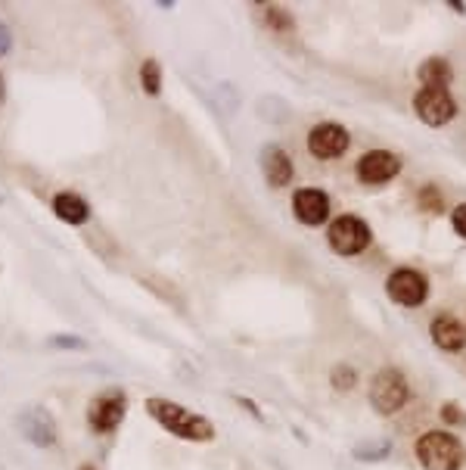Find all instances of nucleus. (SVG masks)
I'll list each match as a JSON object with an SVG mask.
<instances>
[{"label": "nucleus", "instance_id": "5", "mask_svg": "<svg viewBox=\"0 0 466 470\" xmlns=\"http://www.w3.org/2000/svg\"><path fill=\"white\" fill-rule=\"evenodd\" d=\"M386 293L398 306L414 308V306H423V299L429 296V280L423 277L420 271H414V268H398V271H392V275H388Z\"/></svg>", "mask_w": 466, "mask_h": 470}, {"label": "nucleus", "instance_id": "4", "mask_svg": "<svg viewBox=\"0 0 466 470\" xmlns=\"http://www.w3.org/2000/svg\"><path fill=\"white\" fill-rule=\"evenodd\" d=\"M327 240L339 256H358L370 247V228L358 219V215H339V219L330 224Z\"/></svg>", "mask_w": 466, "mask_h": 470}, {"label": "nucleus", "instance_id": "11", "mask_svg": "<svg viewBox=\"0 0 466 470\" xmlns=\"http://www.w3.org/2000/svg\"><path fill=\"white\" fill-rule=\"evenodd\" d=\"M433 343L444 352H461L466 346V327L461 324L457 318H451V315H439V318H433Z\"/></svg>", "mask_w": 466, "mask_h": 470}, {"label": "nucleus", "instance_id": "12", "mask_svg": "<svg viewBox=\"0 0 466 470\" xmlns=\"http://www.w3.org/2000/svg\"><path fill=\"white\" fill-rule=\"evenodd\" d=\"M53 212H56V219H62L66 224H84L90 219L88 202H84L78 193H69V191L53 196Z\"/></svg>", "mask_w": 466, "mask_h": 470}, {"label": "nucleus", "instance_id": "6", "mask_svg": "<svg viewBox=\"0 0 466 470\" xmlns=\"http://www.w3.org/2000/svg\"><path fill=\"white\" fill-rule=\"evenodd\" d=\"M414 109L416 116L423 118L426 125H433V128H439V125H448L451 118H454V100H451L448 88H423L420 94L414 97Z\"/></svg>", "mask_w": 466, "mask_h": 470}, {"label": "nucleus", "instance_id": "8", "mask_svg": "<svg viewBox=\"0 0 466 470\" xmlns=\"http://www.w3.org/2000/svg\"><path fill=\"white\" fill-rule=\"evenodd\" d=\"M351 137L349 131L342 128V125H333V122H323V125H314V128L308 131V150L311 156L317 159H339L345 150H349Z\"/></svg>", "mask_w": 466, "mask_h": 470}, {"label": "nucleus", "instance_id": "15", "mask_svg": "<svg viewBox=\"0 0 466 470\" xmlns=\"http://www.w3.org/2000/svg\"><path fill=\"white\" fill-rule=\"evenodd\" d=\"M140 84H144V90L150 97H155L162 90V69L155 60H146L144 66H140Z\"/></svg>", "mask_w": 466, "mask_h": 470}, {"label": "nucleus", "instance_id": "21", "mask_svg": "<svg viewBox=\"0 0 466 470\" xmlns=\"http://www.w3.org/2000/svg\"><path fill=\"white\" fill-rule=\"evenodd\" d=\"M13 47V32L6 25H0V56H6Z\"/></svg>", "mask_w": 466, "mask_h": 470}, {"label": "nucleus", "instance_id": "23", "mask_svg": "<svg viewBox=\"0 0 466 470\" xmlns=\"http://www.w3.org/2000/svg\"><path fill=\"white\" fill-rule=\"evenodd\" d=\"M4 94H6V88H4V75H0V103H4Z\"/></svg>", "mask_w": 466, "mask_h": 470}, {"label": "nucleus", "instance_id": "1", "mask_svg": "<svg viewBox=\"0 0 466 470\" xmlns=\"http://www.w3.org/2000/svg\"><path fill=\"white\" fill-rule=\"evenodd\" d=\"M146 411H150V418L159 420L168 433H174V437L181 439H190V443H209V439L215 437V427H211L209 418L193 415V411H187L183 405L172 402V399H159V396L146 399Z\"/></svg>", "mask_w": 466, "mask_h": 470}, {"label": "nucleus", "instance_id": "13", "mask_svg": "<svg viewBox=\"0 0 466 470\" xmlns=\"http://www.w3.org/2000/svg\"><path fill=\"white\" fill-rule=\"evenodd\" d=\"M265 178L271 181L274 187H284L293 181V163L280 146H271L265 150Z\"/></svg>", "mask_w": 466, "mask_h": 470}, {"label": "nucleus", "instance_id": "17", "mask_svg": "<svg viewBox=\"0 0 466 470\" xmlns=\"http://www.w3.org/2000/svg\"><path fill=\"white\" fill-rule=\"evenodd\" d=\"M267 23L277 28V32H289V28H293V19H289L280 6H267Z\"/></svg>", "mask_w": 466, "mask_h": 470}, {"label": "nucleus", "instance_id": "2", "mask_svg": "<svg viewBox=\"0 0 466 470\" xmlns=\"http://www.w3.org/2000/svg\"><path fill=\"white\" fill-rule=\"evenodd\" d=\"M416 458H420V465L426 470H461L466 452L457 437H451L444 430H433L416 439Z\"/></svg>", "mask_w": 466, "mask_h": 470}, {"label": "nucleus", "instance_id": "20", "mask_svg": "<svg viewBox=\"0 0 466 470\" xmlns=\"http://www.w3.org/2000/svg\"><path fill=\"white\" fill-rule=\"evenodd\" d=\"M451 224H454L457 234L466 237V202H463V206H457V209H454V215H451Z\"/></svg>", "mask_w": 466, "mask_h": 470}, {"label": "nucleus", "instance_id": "10", "mask_svg": "<svg viewBox=\"0 0 466 470\" xmlns=\"http://www.w3.org/2000/svg\"><path fill=\"white\" fill-rule=\"evenodd\" d=\"M293 209L295 215H299V221L317 228V224H323L330 215V196L317 191V187H302V191L293 196Z\"/></svg>", "mask_w": 466, "mask_h": 470}, {"label": "nucleus", "instance_id": "9", "mask_svg": "<svg viewBox=\"0 0 466 470\" xmlns=\"http://www.w3.org/2000/svg\"><path fill=\"white\" fill-rule=\"evenodd\" d=\"M401 172V159L388 150H370L358 159V178L364 184H386Z\"/></svg>", "mask_w": 466, "mask_h": 470}, {"label": "nucleus", "instance_id": "18", "mask_svg": "<svg viewBox=\"0 0 466 470\" xmlns=\"http://www.w3.org/2000/svg\"><path fill=\"white\" fill-rule=\"evenodd\" d=\"M442 420L444 424H451V427H461V424H466V415L457 409L454 402H448V405H442Z\"/></svg>", "mask_w": 466, "mask_h": 470}, {"label": "nucleus", "instance_id": "3", "mask_svg": "<svg viewBox=\"0 0 466 470\" xmlns=\"http://www.w3.org/2000/svg\"><path fill=\"white\" fill-rule=\"evenodd\" d=\"M407 396H411V390H407V381L401 371L395 368H383L377 377H373L370 383V402L373 409L379 411V415H395V411L405 409Z\"/></svg>", "mask_w": 466, "mask_h": 470}, {"label": "nucleus", "instance_id": "24", "mask_svg": "<svg viewBox=\"0 0 466 470\" xmlns=\"http://www.w3.org/2000/svg\"><path fill=\"white\" fill-rule=\"evenodd\" d=\"M81 470H90V467H81Z\"/></svg>", "mask_w": 466, "mask_h": 470}, {"label": "nucleus", "instance_id": "7", "mask_svg": "<svg viewBox=\"0 0 466 470\" xmlns=\"http://www.w3.org/2000/svg\"><path fill=\"white\" fill-rule=\"evenodd\" d=\"M125 409H128V399H125L122 390H106L103 396H97L90 402L88 420L97 433H112L125 418Z\"/></svg>", "mask_w": 466, "mask_h": 470}, {"label": "nucleus", "instance_id": "19", "mask_svg": "<svg viewBox=\"0 0 466 470\" xmlns=\"http://www.w3.org/2000/svg\"><path fill=\"white\" fill-rule=\"evenodd\" d=\"M420 202L429 209V212H439V209H442V196L435 193V187H423V191H420Z\"/></svg>", "mask_w": 466, "mask_h": 470}, {"label": "nucleus", "instance_id": "22", "mask_svg": "<svg viewBox=\"0 0 466 470\" xmlns=\"http://www.w3.org/2000/svg\"><path fill=\"white\" fill-rule=\"evenodd\" d=\"M53 346H69V349H84L81 340H75V336H53Z\"/></svg>", "mask_w": 466, "mask_h": 470}, {"label": "nucleus", "instance_id": "16", "mask_svg": "<svg viewBox=\"0 0 466 470\" xmlns=\"http://www.w3.org/2000/svg\"><path fill=\"white\" fill-rule=\"evenodd\" d=\"M355 381H358L355 368H349V364H336L333 368V387L336 390H351L355 387Z\"/></svg>", "mask_w": 466, "mask_h": 470}, {"label": "nucleus", "instance_id": "14", "mask_svg": "<svg viewBox=\"0 0 466 470\" xmlns=\"http://www.w3.org/2000/svg\"><path fill=\"white\" fill-rule=\"evenodd\" d=\"M420 81L426 84V88H448V84H451L448 60H442V56H433V60L423 62V66H420Z\"/></svg>", "mask_w": 466, "mask_h": 470}]
</instances>
